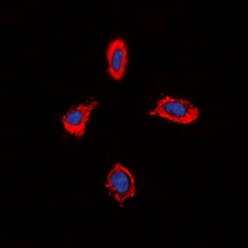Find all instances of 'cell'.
<instances>
[{
  "mask_svg": "<svg viewBox=\"0 0 248 248\" xmlns=\"http://www.w3.org/2000/svg\"><path fill=\"white\" fill-rule=\"evenodd\" d=\"M149 114L163 117L168 121L180 124H190L199 118L200 112L191 102L167 96L158 102L155 109L152 110Z\"/></svg>",
  "mask_w": 248,
  "mask_h": 248,
  "instance_id": "cell-1",
  "label": "cell"
},
{
  "mask_svg": "<svg viewBox=\"0 0 248 248\" xmlns=\"http://www.w3.org/2000/svg\"><path fill=\"white\" fill-rule=\"evenodd\" d=\"M106 186L119 203H123L124 200L133 198L137 191L132 174L122 164H116L110 170Z\"/></svg>",
  "mask_w": 248,
  "mask_h": 248,
  "instance_id": "cell-2",
  "label": "cell"
},
{
  "mask_svg": "<svg viewBox=\"0 0 248 248\" xmlns=\"http://www.w3.org/2000/svg\"><path fill=\"white\" fill-rule=\"evenodd\" d=\"M97 105L98 103L96 101H92L71 108L62 118V123H63L65 129L70 134L78 137V138L85 136L86 124L90 119L91 112L97 107Z\"/></svg>",
  "mask_w": 248,
  "mask_h": 248,
  "instance_id": "cell-3",
  "label": "cell"
},
{
  "mask_svg": "<svg viewBox=\"0 0 248 248\" xmlns=\"http://www.w3.org/2000/svg\"><path fill=\"white\" fill-rule=\"evenodd\" d=\"M107 59L110 76L119 81L124 76L127 66V46L123 40L118 39L110 43L107 51Z\"/></svg>",
  "mask_w": 248,
  "mask_h": 248,
  "instance_id": "cell-4",
  "label": "cell"
}]
</instances>
